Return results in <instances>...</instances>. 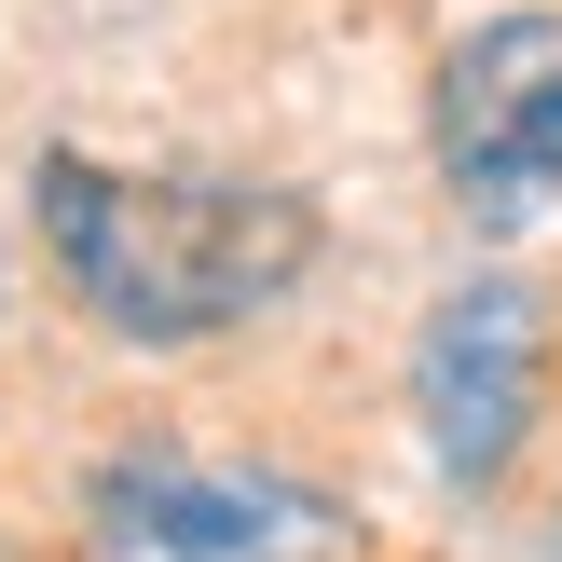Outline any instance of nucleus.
Wrapping results in <instances>:
<instances>
[{"label":"nucleus","mask_w":562,"mask_h":562,"mask_svg":"<svg viewBox=\"0 0 562 562\" xmlns=\"http://www.w3.org/2000/svg\"><path fill=\"white\" fill-rule=\"evenodd\" d=\"M412 412H426V453L453 481H494L536 412V289L521 274H467L453 302L412 344Z\"/></svg>","instance_id":"20e7f679"},{"label":"nucleus","mask_w":562,"mask_h":562,"mask_svg":"<svg viewBox=\"0 0 562 562\" xmlns=\"http://www.w3.org/2000/svg\"><path fill=\"white\" fill-rule=\"evenodd\" d=\"M82 508H97L110 562H329L344 549L316 494L261 481V467H206V453H124L97 467Z\"/></svg>","instance_id":"7ed1b4c3"},{"label":"nucleus","mask_w":562,"mask_h":562,"mask_svg":"<svg viewBox=\"0 0 562 562\" xmlns=\"http://www.w3.org/2000/svg\"><path fill=\"white\" fill-rule=\"evenodd\" d=\"M426 137H439V179H453L467 220H536L562 206V14H494L439 55V97H426Z\"/></svg>","instance_id":"f03ea898"},{"label":"nucleus","mask_w":562,"mask_h":562,"mask_svg":"<svg viewBox=\"0 0 562 562\" xmlns=\"http://www.w3.org/2000/svg\"><path fill=\"white\" fill-rule=\"evenodd\" d=\"M42 247L110 344H220L302 289L316 206L274 179H137L97 151H42Z\"/></svg>","instance_id":"f257e3e1"}]
</instances>
